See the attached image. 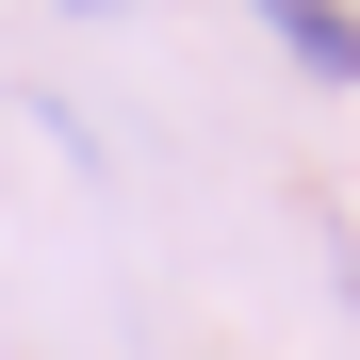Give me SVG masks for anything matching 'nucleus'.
<instances>
[{"label": "nucleus", "mask_w": 360, "mask_h": 360, "mask_svg": "<svg viewBox=\"0 0 360 360\" xmlns=\"http://www.w3.org/2000/svg\"><path fill=\"white\" fill-rule=\"evenodd\" d=\"M262 33H278L311 82H360V0H262Z\"/></svg>", "instance_id": "f257e3e1"}, {"label": "nucleus", "mask_w": 360, "mask_h": 360, "mask_svg": "<svg viewBox=\"0 0 360 360\" xmlns=\"http://www.w3.org/2000/svg\"><path fill=\"white\" fill-rule=\"evenodd\" d=\"M66 17H131V0H66Z\"/></svg>", "instance_id": "f03ea898"}]
</instances>
